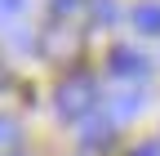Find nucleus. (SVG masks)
<instances>
[{
  "label": "nucleus",
  "instance_id": "11",
  "mask_svg": "<svg viewBox=\"0 0 160 156\" xmlns=\"http://www.w3.org/2000/svg\"><path fill=\"white\" fill-rule=\"evenodd\" d=\"M129 156H160V143H142V147H133Z\"/></svg>",
  "mask_w": 160,
  "mask_h": 156
},
{
  "label": "nucleus",
  "instance_id": "10",
  "mask_svg": "<svg viewBox=\"0 0 160 156\" xmlns=\"http://www.w3.org/2000/svg\"><path fill=\"white\" fill-rule=\"evenodd\" d=\"M27 0H0V18H22Z\"/></svg>",
  "mask_w": 160,
  "mask_h": 156
},
{
  "label": "nucleus",
  "instance_id": "8",
  "mask_svg": "<svg viewBox=\"0 0 160 156\" xmlns=\"http://www.w3.org/2000/svg\"><path fill=\"white\" fill-rule=\"evenodd\" d=\"M89 5H93L98 23H111V18H116V0H89Z\"/></svg>",
  "mask_w": 160,
  "mask_h": 156
},
{
  "label": "nucleus",
  "instance_id": "2",
  "mask_svg": "<svg viewBox=\"0 0 160 156\" xmlns=\"http://www.w3.org/2000/svg\"><path fill=\"white\" fill-rule=\"evenodd\" d=\"M147 71H151L147 54H138V49H129V45H116V49H111V76H120V81H142Z\"/></svg>",
  "mask_w": 160,
  "mask_h": 156
},
{
  "label": "nucleus",
  "instance_id": "4",
  "mask_svg": "<svg viewBox=\"0 0 160 156\" xmlns=\"http://www.w3.org/2000/svg\"><path fill=\"white\" fill-rule=\"evenodd\" d=\"M76 45H80V36L67 27H45V40H40V49L49 58H67V54H76Z\"/></svg>",
  "mask_w": 160,
  "mask_h": 156
},
{
  "label": "nucleus",
  "instance_id": "9",
  "mask_svg": "<svg viewBox=\"0 0 160 156\" xmlns=\"http://www.w3.org/2000/svg\"><path fill=\"white\" fill-rule=\"evenodd\" d=\"M85 0H49V9H53V18H71Z\"/></svg>",
  "mask_w": 160,
  "mask_h": 156
},
{
  "label": "nucleus",
  "instance_id": "7",
  "mask_svg": "<svg viewBox=\"0 0 160 156\" xmlns=\"http://www.w3.org/2000/svg\"><path fill=\"white\" fill-rule=\"evenodd\" d=\"M80 143H85L89 152L111 147V121H89V125H85V134H80Z\"/></svg>",
  "mask_w": 160,
  "mask_h": 156
},
{
  "label": "nucleus",
  "instance_id": "6",
  "mask_svg": "<svg viewBox=\"0 0 160 156\" xmlns=\"http://www.w3.org/2000/svg\"><path fill=\"white\" fill-rule=\"evenodd\" d=\"M133 27L147 31V36H160V0H142V5H133Z\"/></svg>",
  "mask_w": 160,
  "mask_h": 156
},
{
  "label": "nucleus",
  "instance_id": "1",
  "mask_svg": "<svg viewBox=\"0 0 160 156\" xmlns=\"http://www.w3.org/2000/svg\"><path fill=\"white\" fill-rule=\"evenodd\" d=\"M98 98H102V89H98V81L89 71H71L58 81V94H53V107L62 121H85V116L98 107Z\"/></svg>",
  "mask_w": 160,
  "mask_h": 156
},
{
  "label": "nucleus",
  "instance_id": "3",
  "mask_svg": "<svg viewBox=\"0 0 160 156\" xmlns=\"http://www.w3.org/2000/svg\"><path fill=\"white\" fill-rule=\"evenodd\" d=\"M102 103H107V116L120 125V121H133V116L147 107V94L142 89H116V94H107Z\"/></svg>",
  "mask_w": 160,
  "mask_h": 156
},
{
  "label": "nucleus",
  "instance_id": "5",
  "mask_svg": "<svg viewBox=\"0 0 160 156\" xmlns=\"http://www.w3.org/2000/svg\"><path fill=\"white\" fill-rule=\"evenodd\" d=\"M22 152V125H18V116L0 112V156H18Z\"/></svg>",
  "mask_w": 160,
  "mask_h": 156
}]
</instances>
